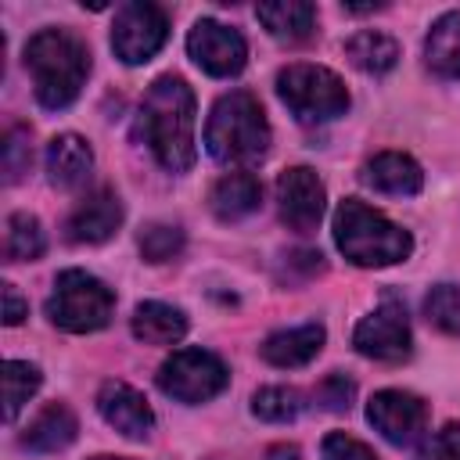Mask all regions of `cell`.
Wrapping results in <instances>:
<instances>
[{"label": "cell", "instance_id": "obj_1", "mask_svg": "<svg viewBox=\"0 0 460 460\" xmlns=\"http://www.w3.org/2000/svg\"><path fill=\"white\" fill-rule=\"evenodd\" d=\"M137 133L169 172L194 165V90L180 75H158L137 115Z\"/></svg>", "mask_w": 460, "mask_h": 460}, {"label": "cell", "instance_id": "obj_2", "mask_svg": "<svg viewBox=\"0 0 460 460\" xmlns=\"http://www.w3.org/2000/svg\"><path fill=\"white\" fill-rule=\"evenodd\" d=\"M25 68L32 75L36 101L47 111H61L79 97L90 75V50L68 29H40L25 43Z\"/></svg>", "mask_w": 460, "mask_h": 460}, {"label": "cell", "instance_id": "obj_3", "mask_svg": "<svg viewBox=\"0 0 460 460\" xmlns=\"http://www.w3.org/2000/svg\"><path fill=\"white\" fill-rule=\"evenodd\" d=\"M205 151L219 165H255L270 151V122L255 93H223L205 122Z\"/></svg>", "mask_w": 460, "mask_h": 460}, {"label": "cell", "instance_id": "obj_4", "mask_svg": "<svg viewBox=\"0 0 460 460\" xmlns=\"http://www.w3.org/2000/svg\"><path fill=\"white\" fill-rule=\"evenodd\" d=\"M334 241L338 252L356 266H395L410 259L413 237L377 208L359 198H345L334 212Z\"/></svg>", "mask_w": 460, "mask_h": 460}, {"label": "cell", "instance_id": "obj_5", "mask_svg": "<svg viewBox=\"0 0 460 460\" xmlns=\"http://www.w3.org/2000/svg\"><path fill=\"white\" fill-rule=\"evenodd\" d=\"M115 313V291L86 273V270H61L54 277V291L47 298V316L54 327L68 331V334H90L108 327Z\"/></svg>", "mask_w": 460, "mask_h": 460}, {"label": "cell", "instance_id": "obj_6", "mask_svg": "<svg viewBox=\"0 0 460 460\" xmlns=\"http://www.w3.org/2000/svg\"><path fill=\"white\" fill-rule=\"evenodd\" d=\"M277 93H280V101L288 104V111L298 122H327V119L345 115V108H349L345 83L331 68L309 65V61L280 68Z\"/></svg>", "mask_w": 460, "mask_h": 460}, {"label": "cell", "instance_id": "obj_7", "mask_svg": "<svg viewBox=\"0 0 460 460\" xmlns=\"http://www.w3.org/2000/svg\"><path fill=\"white\" fill-rule=\"evenodd\" d=\"M230 381L226 363L208 349H176L158 367V388L176 402H208L216 399Z\"/></svg>", "mask_w": 460, "mask_h": 460}, {"label": "cell", "instance_id": "obj_8", "mask_svg": "<svg viewBox=\"0 0 460 460\" xmlns=\"http://www.w3.org/2000/svg\"><path fill=\"white\" fill-rule=\"evenodd\" d=\"M169 36V18L158 4H147V0H133V4H122L115 11V25H111V50L119 61L126 65H144L151 61L162 43Z\"/></svg>", "mask_w": 460, "mask_h": 460}, {"label": "cell", "instance_id": "obj_9", "mask_svg": "<svg viewBox=\"0 0 460 460\" xmlns=\"http://www.w3.org/2000/svg\"><path fill=\"white\" fill-rule=\"evenodd\" d=\"M352 345L359 356L377 359V363H402L413 349L410 338V320H406V305L395 295H385V302L363 316L352 331Z\"/></svg>", "mask_w": 460, "mask_h": 460}, {"label": "cell", "instance_id": "obj_10", "mask_svg": "<svg viewBox=\"0 0 460 460\" xmlns=\"http://www.w3.org/2000/svg\"><path fill=\"white\" fill-rule=\"evenodd\" d=\"M187 54L194 58L198 68H205L208 75H237L248 61V43L234 25H223L216 18H201L194 22V29L187 32Z\"/></svg>", "mask_w": 460, "mask_h": 460}, {"label": "cell", "instance_id": "obj_11", "mask_svg": "<svg viewBox=\"0 0 460 460\" xmlns=\"http://www.w3.org/2000/svg\"><path fill=\"white\" fill-rule=\"evenodd\" d=\"M323 201H327L323 183L309 165H291L280 172L277 208H280V219L288 223V230H295V234L316 230V223L323 216Z\"/></svg>", "mask_w": 460, "mask_h": 460}, {"label": "cell", "instance_id": "obj_12", "mask_svg": "<svg viewBox=\"0 0 460 460\" xmlns=\"http://www.w3.org/2000/svg\"><path fill=\"white\" fill-rule=\"evenodd\" d=\"M367 420L374 424V431H381L388 442L395 446H410L424 424H428V406L420 395L402 392V388H385L370 399L367 406Z\"/></svg>", "mask_w": 460, "mask_h": 460}, {"label": "cell", "instance_id": "obj_13", "mask_svg": "<svg viewBox=\"0 0 460 460\" xmlns=\"http://www.w3.org/2000/svg\"><path fill=\"white\" fill-rule=\"evenodd\" d=\"M122 226V201L111 187H97L75 201L65 219V234L75 244H101Z\"/></svg>", "mask_w": 460, "mask_h": 460}, {"label": "cell", "instance_id": "obj_14", "mask_svg": "<svg viewBox=\"0 0 460 460\" xmlns=\"http://www.w3.org/2000/svg\"><path fill=\"white\" fill-rule=\"evenodd\" d=\"M97 413L119 435L137 438V442L155 431V413H151L147 399L133 385H126V381H104L97 388Z\"/></svg>", "mask_w": 460, "mask_h": 460}, {"label": "cell", "instance_id": "obj_15", "mask_svg": "<svg viewBox=\"0 0 460 460\" xmlns=\"http://www.w3.org/2000/svg\"><path fill=\"white\" fill-rule=\"evenodd\" d=\"M363 183L381 194H392V198H413L424 187V172L410 155L381 151L363 165Z\"/></svg>", "mask_w": 460, "mask_h": 460}, {"label": "cell", "instance_id": "obj_16", "mask_svg": "<svg viewBox=\"0 0 460 460\" xmlns=\"http://www.w3.org/2000/svg\"><path fill=\"white\" fill-rule=\"evenodd\" d=\"M93 172V151L83 137L75 133H58L50 144H47V176L54 187L61 190H75L90 180Z\"/></svg>", "mask_w": 460, "mask_h": 460}, {"label": "cell", "instance_id": "obj_17", "mask_svg": "<svg viewBox=\"0 0 460 460\" xmlns=\"http://www.w3.org/2000/svg\"><path fill=\"white\" fill-rule=\"evenodd\" d=\"M323 327L320 323H302V327H284V331H273L259 352L270 367H280V370H291V367H305L309 359H316V352L323 349Z\"/></svg>", "mask_w": 460, "mask_h": 460}, {"label": "cell", "instance_id": "obj_18", "mask_svg": "<svg viewBox=\"0 0 460 460\" xmlns=\"http://www.w3.org/2000/svg\"><path fill=\"white\" fill-rule=\"evenodd\" d=\"M75 435H79L75 413L65 402H50L29 420V428L22 431V446L29 453H61L75 442Z\"/></svg>", "mask_w": 460, "mask_h": 460}, {"label": "cell", "instance_id": "obj_19", "mask_svg": "<svg viewBox=\"0 0 460 460\" xmlns=\"http://www.w3.org/2000/svg\"><path fill=\"white\" fill-rule=\"evenodd\" d=\"M259 201H262V183L241 169L219 176L208 190V205H212L216 219H223V223H237V219L252 216L259 208Z\"/></svg>", "mask_w": 460, "mask_h": 460}, {"label": "cell", "instance_id": "obj_20", "mask_svg": "<svg viewBox=\"0 0 460 460\" xmlns=\"http://www.w3.org/2000/svg\"><path fill=\"white\" fill-rule=\"evenodd\" d=\"M255 18L266 25V32L273 40L302 43L316 29V4H309V0H273V4H259Z\"/></svg>", "mask_w": 460, "mask_h": 460}, {"label": "cell", "instance_id": "obj_21", "mask_svg": "<svg viewBox=\"0 0 460 460\" xmlns=\"http://www.w3.org/2000/svg\"><path fill=\"white\" fill-rule=\"evenodd\" d=\"M424 65L438 79H460V11H446L428 40H424Z\"/></svg>", "mask_w": 460, "mask_h": 460}, {"label": "cell", "instance_id": "obj_22", "mask_svg": "<svg viewBox=\"0 0 460 460\" xmlns=\"http://www.w3.org/2000/svg\"><path fill=\"white\" fill-rule=\"evenodd\" d=\"M129 327L144 345H176L187 334V316L165 302H140Z\"/></svg>", "mask_w": 460, "mask_h": 460}, {"label": "cell", "instance_id": "obj_23", "mask_svg": "<svg viewBox=\"0 0 460 460\" xmlns=\"http://www.w3.org/2000/svg\"><path fill=\"white\" fill-rule=\"evenodd\" d=\"M345 58L367 72V75H385L395 68L399 61V43L388 36V32H377V29H363L356 36L345 40Z\"/></svg>", "mask_w": 460, "mask_h": 460}, {"label": "cell", "instance_id": "obj_24", "mask_svg": "<svg viewBox=\"0 0 460 460\" xmlns=\"http://www.w3.org/2000/svg\"><path fill=\"white\" fill-rule=\"evenodd\" d=\"M43 248H47V237H43V226H40L36 216H29V212L7 216V226H4V255H7V262L40 259Z\"/></svg>", "mask_w": 460, "mask_h": 460}, {"label": "cell", "instance_id": "obj_25", "mask_svg": "<svg viewBox=\"0 0 460 460\" xmlns=\"http://www.w3.org/2000/svg\"><path fill=\"white\" fill-rule=\"evenodd\" d=\"M40 370L25 359H7L4 363V417L14 420L22 413V406L32 399V392L40 388Z\"/></svg>", "mask_w": 460, "mask_h": 460}, {"label": "cell", "instance_id": "obj_26", "mask_svg": "<svg viewBox=\"0 0 460 460\" xmlns=\"http://www.w3.org/2000/svg\"><path fill=\"white\" fill-rule=\"evenodd\" d=\"M424 316L435 331L460 338V284H435L424 298Z\"/></svg>", "mask_w": 460, "mask_h": 460}, {"label": "cell", "instance_id": "obj_27", "mask_svg": "<svg viewBox=\"0 0 460 460\" xmlns=\"http://www.w3.org/2000/svg\"><path fill=\"white\" fill-rule=\"evenodd\" d=\"M252 413L259 420H270V424H284V420H295L302 413V395L295 388H284V385H266L255 392L252 399Z\"/></svg>", "mask_w": 460, "mask_h": 460}, {"label": "cell", "instance_id": "obj_28", "mask_svg": "<svg viewBox=\"0 0 460 460\" xmlns=\"http://www.w3.org/2000/svg\"><path fill=\"white\" fill-rule=\"evenodd\" d=\"M32 162V144H29V129L25 126H11L4 133L0 144V165H4V183H18L29 172Z\"/></svg>", "mask_w": 460, "mask_h": 460}, {"label": "cell", "instance_id": "obj_29", "mask_svg": "<svg viewBox=\"0 0 460 460\" xmlns=\"http://www.w3.org/2000/svg\"><path fill=\"white\" fill-rule=\"evenodd\" d=\"M183 252V230L169 223H151L140 230V255L147 262H169Z\"/></svg>", "mask_w": 460, "mask_h": 460}, {"label": "cell", "instance_id": "obj_30", "mask_svg": "<svg viewBox=\"0 0 460 460\" xmlns=\"http://www.w3.org/2000/svg\"><path fill=\"white\" fill-rule=\"evenodd\" d=\"M417 460H460V424H442L438 431H431L420 442Z\"/></svg>", "mask_w": 460, "mask_h": 460}, {"label": "cell", "instance_id": "obj_31", "mask_svg": "<svg viewBox=\"0 0 460 460\" xmlns=\"http://www.w3.org/2000/svg\"><path fill=\"white\" fill-rule=\"evenodd\" d=\"M316 402L323 406V410H334V413H341V410H349L352 406V395H356V385L345 377V374H331V377H323L320 385H316Z\"/></svg>", "mask_w": 460, "mask_h": 460}, {"label": "cell", "instance_id": "obj_32", "mask_svg": "<svg viewBox=\"0 0 460 460\" xmlns=\"http://www.w3.org/2000/svg\"><path fill=\"white\" fill-rule=\"evenodd\" d=\"M320 460H377V453H374L367 442H359V438H352V435H345V431H331V435L323 438Z\"/></svg>", "mask_w": 460, "mask_h": 460}, {"label": "cell", "instance_id": "obj_33", "mask_svg": "<svg viewBox=\"0 0 460 460\" xmlns=\"http://www.w3.org/2000/svg\"><path fill=\"white\" fill-rule=\"evenodd\" d=\"M25 313H29V305H25V298L18 295V288H14V284H4V323L14 327V323L25 320Z\"/></svg>", "mask_w": 460, "mask_h": 460}, {"label": "cell", "instance_id": "obj_34", "mask_svg": "<svg viewBox=\"0 0 460 460\" xmlns=\"http://www.w3.org/2000/svg\"><path fill=\"white\" fill-rule=\"evenodd\" d=\"M266 460H298V449L288 446V442H280V446H270L266 449Z\"/></svg>", "mask_w": 460, "mask_h": 460}, {"label": "cell", "instance_id": "obj_35", "mask_svg": "<svg viewBox=\"0 0 460 460\" xmlns=\"http://www.w3.org/2000/svg\"><path fill=\"white\" fill-rule=\"evenodd\" d=\"M93 460H133V456H93Z\"/></svg>", "mask_w": 460, "mask_h": 460}]
</instances>
